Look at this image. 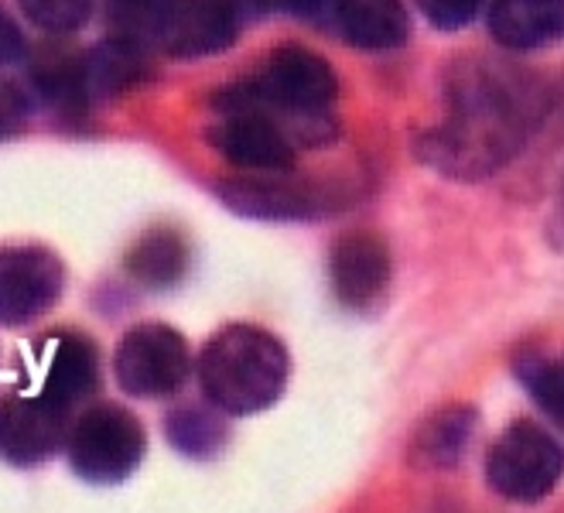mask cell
I'll return each instance as SVG.
<instances>
[{
    "label": "cell",
    "mask_w": 564,
    "mask_h": 513,
    "mask_svg": "<svg viewBox=\"0 0 564 513\" xmlns=\"http://www.w3.org/2000/svg\"><path fill=\"white\" fill-rule=\"evenodd\" d=\"M164 435H169V441L188 459H213L229 438L219 415L203 410V407H192V404L172 410L169 421H164Z\"/></svg>",
    "instance_id": "18"
},
{
    "label": "cell",
    "mask_w": 564,
    "mask_h": 513,
    "mask_svg": "<svg viewBox=\"0 0 564 513\" xmlns=\"http://www.w3.org/2000/svg\"><path fill=\"white\" fill-rule=\"evenodd\" d=\"M291 360L281 339L257 325H226L198 356V384L223 415L268 410L288 387Z\"/></svg>",
    "instance_id": "1"
},
{
    "label": "cell",
    "mask_w": 564,
    "mask_h": 513,
    "mask_svg": "<svg viewBox=\"0 0 564 513\" xmlns=\"http://www.w3.org/2000/svg\"><path fill=\"white\" fill-rule=\"evenodd\" d=\"M65 267L62 260L35 244L0 247V322L24 325L45 316L62 298Z\"/></svg>",
    "instance_id": "6"
},
{
    "label": "cell",
    "mask_w": 564,
    "mask_h": 513,
    "mask_svg": "<svg viewBox=\"0 0 564 513\" xmlns=\"http://www.w3.org/2000/svg\"><path fill=\"white\" fill-rule=\"evenodd\" d=\"M188 346L182 332L161 322H141L130 329L113 356V373L123 394L158 400L182 391L188 376Z\"/></svg>",
    "instance_id": "5"
},
{
    "label": "cell",
    "mask_w": 564,
    "mask_h": 513,
    "mask_svg": "<svg viewBox=\"0 0 564 513\" xmlns=\"http://www.w3.org/2000/svg\"><path fill=\"white\" fill-rule=\"evenodd\" d=\"M561 445L534 421H517L492 441L486 456L489 487L517 503L544 500L561 479Z\"/></svg>",
    "instance_id": "4"
},
{
    "label": "cell",
    "mask_w": 564,
    "mask_h": 513,
    "mask_svg": "<svg viewBox=\"0 0 564 513\" xmlns=\"http://www.w3.org/2000/svg\"><path fill=\"white\" fill-rule=\"evenodd\" d=\"M69 431V407L42 394L11 397L0 404V456L14 466H39L52 459Z\"/></svg>",
    "instance_id": "9"
},
{
    "label": "cell",
    "mask_w": 564,
    "mask_h": 513,
    "mask_svg": "<svg viewBox=\"0 0 564 513\" xmlns=\"http://www.w3.org/2000/svg\"><path fill=\"white\" fill-rule=\"evenodd\" d=\"M489 31L513 52L544 49L564 31V0H492Z\"/></svg>",
    "instance_id": "11"
},
{
    "label": "cell",
    "mask_w": 564,
    "mask_h": 513,
    "mask_svg": "<svg viewBox=\"0 0 564 513\" xmlns=\"http://www.w3.org/2000/svg\"><path fill=\"white\" fill-rule=\"evenodd\" d=\"M336 96H339V79L318 52L302 45H284L268 55L253 83L226 89V96H219V107L234 114L274 110V114L302 117V124L308 120L322 124L325 107Z\"/></svg>",
    "instance_id": "2"
},
{
    "label": "cell",
    "mask_w": 564,
    "mask_h": 513,
    "mask_svg": "<svg viewBox=\"0 0 564 513\" xmlns=\"http://www.w3.org/2000/svg\"><path fill=\"white\" fill-rule=\"evenodd\" d=\"M79 86L86 103L93 99H110L127 89H134L148 79V58L144 49L123 39H110L104 45H96L76 62Z\"/></svg>",
    "instance_id": "13"
},
{
    "label": "cell",
    "mask_w": 564,
    "mask_h": 513,
    "mask_svg": "<svg viewBox=\"0 0 564 513\" xmlns=\"http://www.w3.org/2000/svg\"><path fill=\"white\" fill-rule=\"evenodd\" d=\"M237 11L229 0H172L164 8L151 45L172 58L216 55L237 42Z\"/></svg>",
    "instance_id": "8"
},
{
    "label": "cell",
    "mask_w": 564,
    "mask_h": 513,
    "mask_svg": "<svg viewBox=\"0 0 564 513\" xmlns=\"http://www.w3.org/2000/svg\"><path fill=\"white\" fill-rule=\"evenodd\" d=\"M390 247L373 229H349L336 236L328 250V281L339 304L352 312H370V308L390 288Z\"/></svg>",
    "instance_id": "7"
},
{
    "label": "cell",
    "mask_w": 564,
    "mask_h": 513,
    "mask_svg": "<svg viewBox=\"0 0 564 513\" xmlns=\"http://www.w3.org/2000/svg\"><path fill=\"white\" fill-rule=\"evenodd\" d=\"M263 11H284V14H297V18H315L322 14L332 0H253Z\"/></svg>",
    "instance_id": "24"
},
{
    "label": "cell",
    "mask_w": 564,
    "mask_h": 513,
    "mask_svg": "<svg viewBox=\"0 0 564 513\" xmlns=\"http://www.w3.org/2000/svg\"><path fill=\"white\" fill-rule=\"evenodd\" d=\"M513 370L544 415L561 425L564 421V370H561V363L544 356L541 350H523L513 360Z\"/></svg>",
    "instance_id": "19"
},
{
    "label": "cell",
    "mask_w": 564,
    "mask_h": 513,
    "mask_svg": "<svg viewBox=\"0 0 564 513\" xmlns=\"http://www.w3.org/2000/svg\"><path fill=\"white\" fill-rule=\"evenodd\" d=\"M336 21L346 42L367 52H383L408 42L404 0H336Z\"/></svg>",
    "instance_id": "15"
},
{
    "label": "cell",
    "mask_w": 564,
    "mask_h": 513,
    "mask_svg": "<svg viewBox=\"0 0 564 513\" xmlns=\"http://www.w3.org/2000/svg\"><path fill=\"white\" fill-rule=\"evenodd\" d=\"M65 449H69L76 475H83L86 483L110 487L141 466L148 438L141 421L127 407L99 404L76 421Z\"/></svg>",
    "instance_id": "3"
},
{
    "label": "cell",
    "mask_w": 564,
    "mask_h": 513,
    "mask_svg": "<svg viewBox=\"0 0 564 513\" xmlns=\"http://www.w3.org/2000/svg\"><path fill=\"white\" fill-rule=\"evenodd\" d=\"M476 428V410L469 404H448L435 410L414 435L411 456L424 469H448L469 449V438Z\"/></svg>",
    "instance_id": "16"
},
{
    "label": "cell",
    "mask_w": 564,
    "mask_h": 513,
    "mask_svg": "<svg viewBox=\"0 0 564 513\" xmlns=\"http://www.w3.org/2000/svg\"><path fill=\"white\" fill-rule=\"evenodd\" d=\"M172 0H107V14L113 24V39L134 42L141 49L151 45L154 28Z\"/></svg>",
    "instance_id": "20"
},
{
    "label": "cell",
    "mask_w": 564,
    "mask_h": 513,
    "mask_svg": "<svg viewBox=\"0 0 564 513\" xmlns=\"http://www.w3.org/2000/svg\"><path fill=\"white\" fill-rule=\"evenodd\" d=\"M28 45H24V34L18 28V21L4 11L0 4V65H18L24 58Z\"/></svg>",
    "instance_id": "23"
},
{
    "label": "cell",
    "mask_w": 564,
    "mask_h": 513,
    "mask_svg": "<svg viewBox=\"0 0 564 513\" xmlns=\"http://www.w3.org/2000/svg\"><path fill=\"white\" fill-rule=\"evenodd\" d=\"M209 145L219 158L247 171H288L294 148L288 133L263 114H229L209 127Z\"/></svg>",
    "instance_id": "10"
},
{
    "label": "cell",
    "mask_w": 564,
    "mask_h": 513,
    "mask_svg": "<svg viewBox=\"0 0 564 513\" xmlns=\"http://www.w3.org/2000/svg\"><path fill=\"white\" fill-rule=\"evenodd\" d=\"M417 8L438 31H458L476 21L482 0H417Z\"/></svg>",
    "instance_id": "22"
},
{
    "label": "cell",
    "mask_w": 564,
    "mask_h": 513,
    "mask_svg": "<svg viewBox=\"0 0 564 513\" xmlns=\"http://www.w3.org/2000/svg\"><path fill=\"white\" fill-rule=\"evenodd\" d=\"M99 381L96 370V350L83 335H62L52 350L48 370H45V384H42V397L73 407L76 400H83Z\"/></svg>",
    "instance_id": "17"
},
{
    "label": "cell",
    "mask_w": 564,
    "mask_h": 513,
    "mask_svg": "<svg viewBox=\"0 0 564 513\" xmlns=\"http://www.w3.org/2000/svg\"><path fill=\"white\" fill-rule=\"evenodd\" d=\"M18 4L42 31L52 34H69L83 28L93 11V0H18Z\"/></svg>",
    "instance_id": "21"
},
{
    "label": "cell",
    "mask_w": 564,
    "mask_h": 513,
    "mask_svg": "<svg viewBox=\"0 0 564 513\" xmlns=\"http://www.w3.org/2000/svg\"><path fill=\"white\" fill-rule=\"evenodd\" d=\"M219 199L226 202V210H234L250 220H318L328 205L305 192L284 182H226L219 185Z\"/></svg>",
    "instance_id": "12"
},
{
    "label": "cell",
    "mask_w": 564,
    "mask_h": 513,
    "mask_svg": "<svg viewBox=\"0 0 564 513\" xmlns=\"http://www.w3.org/2000/svg\"><path fill=\"white\" fill-rule=\"evenodd\" d=\"M188 244L175 226H151L144 229L123 257V270L141 288L161 291L175 288L188 270Z\"/></svg>",
    "instance_id": "14"
},
{
    "label": "cell",
    "mask_w": 564,
    "mask_h": 513,
    "mask_svg": "<svg viewBox=\"0 0 564 513\" xmlns=\"http://www.w3.org/2000/svg\"><path fill=\"white\" fill-rule=\"evenodd\" d=\"M21 117H24V103H21V96H18L14 89H8V86H0V137L11 133V130L21 124Z\"/></svg>",
    "instance_id": "25"
}]
</instances>
